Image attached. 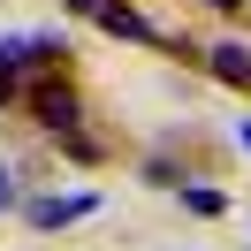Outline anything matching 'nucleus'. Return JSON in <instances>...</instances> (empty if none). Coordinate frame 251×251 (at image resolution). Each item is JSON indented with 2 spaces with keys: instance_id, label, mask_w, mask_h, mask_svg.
<instances>
[{
  "instance_id": "nucleus-1",
  "label": "nucleus",
  "mask_w": 251,
  "mask_h": 251,
  "mask_svg": "<svg viewBox=\"0 0 251 251\" xmlns=\"http://www.w3.org/2000/svg\"><path fill=\"white\" fill-rule=\"evenodd\" d=\"M31 107H38L46 129H76V84H69V76H38L31 84Z\"/></svg>"
},
{
  "instance_id": "nucleus-2",
  "label": "nucleus",
  "mask_w": 251,
  "mask_h": 251,
  "mask_svg": "<svg viewBox=\"0 0 251 251\" xmlns=\"http://www.w3.org/2000/svg\"><path fill=\"white\" fill-rule=\"evenodd\" d=\"M99 213V190H53V198H31V228H69V221Z\"/></svg>"
},
{
  "instance_id": "nucleus-3",
  "label": "nucleus",
  "mask_w": 251,
  "mask_h": 251,
  "mask_svg": "<svg viewBox=\"0 0 251 251\" xmlns=\"http://www.w3.org/2000/svg\"><path fill=\"white\" fill-rule=\"evenodd\" d=\"M205 69H213L221 84H244V92H251V46H244V38H221V46L205 53Z\"/></svg>"
},
{
  "instance_id": "nucleus-4",
  "label": "nucleus",
  "mask_w": 251,
  "mask_h": 251,
  "mask_svg": "<svg viewBox=\"0 0 251 251\" xmlns=\"http://www.w3.org/2000/svg\"><path fill=\"white\" fill-rule=\"evenodd\" d=\"M99 23H107V31H114V38H129V46H145V38H160V31H152V23H145V16H137V8H122V0H114V8H107V16H99Z\"/></svg>"
},
{
  "instance_id": "nucleus-5",
  "label": "nucleus",
  "mask_w": 251,
  "mask_h": 251,
  "mask_svg": "<svg viewBox=\"0 0 251 251\" xmlns=\"http://www.w3.org/2000/svg\"><path fill=\"white\" fill-rule=\"evenodd\" d=\"M183 205H190V213H221V205H228V198H221L213 183H183Z\"/></svg>"
},
{
  "instance_id": "nucleus-6",
  "label": "nucleus",
  "mask_w": 251,
  "mask_h": 251,
  "mask_svg": "<svg viewBox=\"0 0 251 251\" xmlns=\"http://www.w3.org/2000/svg\"><path fill=\"white\" fill-rule=\"evenodd\" d=\"M8 99H31V84H23V69L0 61V107H8Z\"/></svg>"
},
{
  "instance_id": "nucleus-7",
  "label": "nucleus",
  "mask_w": 251,
  "mask_h": 251,
  "mask_svg": "<svg viewBox=\"0 0 251 251\" xmlns=\"http://www.w3.org/2000/svg\"><path fill=\"white\" fill-rule=\"evenodd\" d=\"M61 8H69V16H107L114 0H61Z\"/></svg>"
},
{
  "instance_id": "nucleus-8",
  "label": "nucleus",
  "mask_w": 251,
  "mask_h": 251,
  "mask_svg": "<svg viewBox=\"0 0 251 251\" xmlns=\"http://www.w3.org/2000/svg\"><path fill=\"white\" fill-rule=\"evenodd\" d=\"M8 198H16V168L0 160V213H8Z\"/></svg>"
},
{
  "instance_id": "nucleus-9",
  "label": "nucleus",
  "mask_w": 251,
  "mask_h": 251,
  "mask_svg": "<svg viewBox=\"0 0 251 251\" xmlns=\"http://www.w3.org/2000/svg\"><path fill=\"white\" fill-rule=\"evenodd\" d=\"M236 137H244V152H251V122H236Z\"/></svg>"
},
{
  "instance_id": "nucleus-10",
  "label": "nucleus",
  "mask_w": 251,
  "mask_h": 251,
  "mask_svg": "<svg viewBox=\"0 0 251 251\" xmlns=\"http://www.w3.org/2000/svg\"><path fill=\"white\" fill-rule=\"evenodd\" d=\"M213 8H244V0H213Z\"/></svg>"
}]
</instances>
